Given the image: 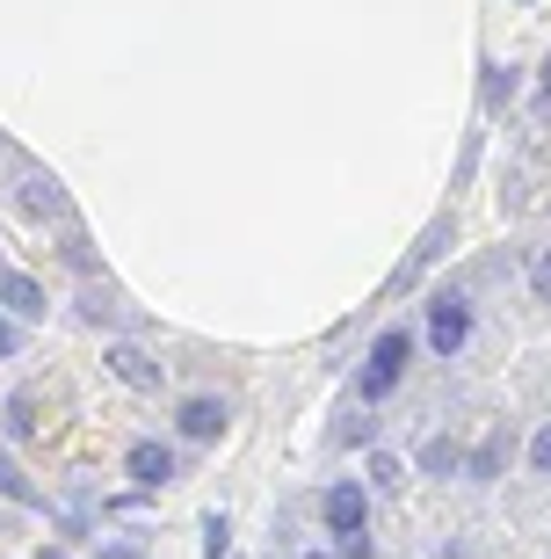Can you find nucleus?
Wrapping results in <instances>:
<instances>
[{
    "label": "nucleus",
    "mask_w": 551,
    "mask_h": 559,
    "mask_svg": "<svg viewBox=\"0 0 551 559\" xmlns=\"http://www.w3.org/2000/svg\"><path fill=\"white\" fill-rule=\"evenodd\" d=\"M109 371H117L131 393H153V385H160V364H153L145 349H131V342H117V349H109Z\"/></svg>",
    "instance_id": "39448f33"
},
{
    "label": "nucleus",
    "mask_w": 551,
    "mask_h": 559,
    "mask_svg": "<svg viewBox=\"0 0 551 559\" xmlns=\"http://www.w3.org/2000/svg\"><path fill=\"white\" fill-rule=\"evenodd\" d=\"M342 443H370V415H342Z\"/></svg>",
    "instance_id": "dca6fc26"
},
{
    "label": "nucleus",
    "mask_w": 551,
    "mask_h": 559,
    "mask_svg": "<svg viewBox=\"0 0 551 559\" xmlns=\"http://www.w3.org/2000/svg\"><path fill=\"white\" fill-rule=\"evenodd\" d=\"M421 465H429V473H457V443H450V436H435L429 451H421Z\"/></svg>",
    "instance_id": "ddd939ff"
},
{
    "label": "nucleus",
    "mask_w": 551,
    "mask_h": 559,
    "mask_svg": "<svg viewBox=\"0 0 551 559\" xmlns=\"http://www.w3.org/2000/svg\"><path fill=\"white\" fill-rule=\"evenodd\" d=\"M429 342H435L443 356H457V349L471 342V312H465V298H435V306H429Z\"/></svg>",
    "instance_id": "f03ea898"
},
{
    "label": "nucleus",
    "mask_w": 551,
    "mask_h": 559,
    "mask_svg": "<svg viewBox=\"0 0 551 559\" xmlns=\"http://www.w3.org/2000/svg\"><path fill=\"white\" fill-rule=\"evenodd\" d=\"M175 421H182L189 443H218L232 415H225V400H182V415H175Z\"/></svg>",
    "instance_id": "20e7f679"
},
{
    "label": "nucleus",
    "mask_w": 551,
    "mask_h": 559,
    "mask_svg": "<svg viewBox=\"0 0 551 559\" xmlns=\"http://www.w3.org/2000/svg\"><path fill=\"white\" fill-rule=\"evenodd\" d=\"M103 559H139V545H109V552Z\"/></svg>",
    "instance_id": "6ab92c4d"
},
{
    "label": "nucleus",
    "mask_w": 551,
    "mask_h": 559,
    "mask_svg": "<svg viewBox=\"0 0 551 559\" xmlns=\"http://www.w3.org/2000/svg\"><path fill=\"white\" fill-rule=\"evenodd\" d=\"M225 545H232V523L211 516V523H204V559H225Z\"/></svg>",
    "instance_id": "4468645a"
},
{
    "label": "nucleus",
    "mask_w": 551,
    "mask_h": 559,
    "mask_svg": "<svg viewBox=\"0 0 551 559\" xmlns=\"http://www.w3.org/2000/svg\"><path fill=\"white\" fill-rule=\"evenodd\" d=\"M435 248H443V226H435L429 240H421V248L407 254V262H399V276H392V290H414V276H421V270H429V262H435Z\"/></svg>",
    "instance_id": "1a4fd4ad"
},
{
    "label": "nucleus",
    "mask_w": 551,
    "mask_h": 559,
    "mask_svg": "<svg viewBox=\"0 0 551 559\" xmlns=\"http://www.w3.org/2000/svg\"><path fill=\"white\" fill-rule=\"evenodd\" d=\"M530 457H537V473H551V429H537V443H530Z\"/></svg>",
    "instance_id": "a211bd4d"
},
{
    "label": "nucleus",
    "mask_w": 551,
    "mask_h": 559,
    "mask_svg": "<svg viewBox=\"0 0 551 559\" xmlns=\"http://www.w3.org/2000/svg\"><path fill=\"white\" fill-rule=\"evenodd\" d=\"M37 429H44V421H37V400L15 393V400H8V436H37Z\"/></svg>",
    "instance_id": "f8f14e48"
},
{
    "label": "nucleus",
    "mask_w": 551,
    "mask_h": 559,
    "mask_svg": "<svg viewBox=\"0 0 551 559\" xmlns=\"http://www.w3.org/2000/svg\"><path fill=\"white\" fill-rule=\"evenodd\" d=\"M306 559H334V552H306Z\"/></svg>",
    "instance_id": "412c9836"
},
{
    "label": "nucleus",
    "mask_w": 551,
    "mask_h": 559,
    "mask_svg": "<svg viewBox=\"0 0 551 559\" xmlns=\"http://www.w3.org/2000/svg\"><path fill=\"white\" fill-rule=\"evenodd\" d=\"M544 95H551V59H544Z\"/></svg>",
    "instance_id": "aec40b11"
},
{
    "label": "nucleus",
    "mask_w": 551,
    "mask_h": 559,
    "mask_svg": "<svg viewBox=\"0 0 551 559\" xmlns=\"http://www.w3.org/2000/svg\"><path fill=\"white\" fill-rule=\"evenodd\" d=\"M370 479L392 495V487H399V457H370Z\"/></svg>",
    "instance_id": "2eb2a0df"
},
{
    "label": "nucleus",
    "mask_w": 551,
    "mask_h": 559,
    "mask_svg": "<svg viewBox=\"0 0 551 559\" xmlns=\"http://www.w3.org/2000/svg\"><path fill=\"white\" fill-rule=\"evenodd\" d=\"M15 349H22V328L8 320V312H0V356H15Z\"/></svg>",
    "instance_id": "f3484780"
},
{
    "label": "nucleus",
    "mask_w": 551,
    "mask_h": 559,
    "mask_svg": "<svg viewBox=\"0 0 551 559\" xmlns=\"http://www.w3.org/2000/svg\"><path fill=\"white\" fill-rule=\"evenodd\" d=\"M22 211H29V218H59L65 211L59 182H51V175H29V182H22Z\"/></svg>",
    "instance_id": "6e6552de"
},
{
    "label": "nucleus",
    "mask_w": 551,
    "mask_h": 559,
    "mask_svg": "<svg viewBox=\"0 0 551 559\" xmlns=\"http://www.w3.org/2000/svg\"><path fill=\"white\" fill-rule=\"evenodd\" d=\"M44 559H65V552H44Z\"/></svg>",
    "instance_id": "4be33fe9"
},
{
    "label": "nucleus",
    "mask_w": 551,
    "mask_h": 559,
    "mask_svg": "<svg viewBox=\"0 0 551 559\" xmlns=\"http://www.w3.org/2000/svg\"><path fill=\"white\" fill-rule=\"evenodd\" d=\"M123 465H131V479H139V487H167V479H175V451H167V443H131V457H123Z\"/></svg>",
    "instance_id": "0eeeda50"
},
{
    "label": "nucleus",
    "mask_w": 551,
    "mask_h": 559,
    "mask_svg": "<svg viewBox=\"0 0 551 559\" xmlns=\"http://www.w3.org/2000/svg\"><path fill=\"white\" fill-rule=\"evenodd\" d=\"M0 312L8 320H44V284L22 270H0Z\"/></svg>",
    "instance_id": "7ed1b4c3"
},
{
    "label": "nucleus",
    "mask_w": 551,
    "mask_h": 559,
    "mask_svg": "<svg viewBox=\"0 0 551 559\" xmlns=\"http://www.w3.org/2000/svg\"><path fill=\"white\" fill-rule=\"evenodd\" d=\"M327 523L342 531V538L363 531V487H356V479H334V487H327Z\"/></svg>",
    "instance_id": "423d86ee"
},
{
    "label": "nucleus",
    "mask_w": 551,
    "mask_h": 559,
    "mask_svg": "<svg viewBox=\"0 0 551 559\" xmlns=\"http://www.w3.org/2000/svg\"><path fill=\"white\" fill-rule=\"evenodd\" d=\"M0 495H8V501H22V509L37 501V487L22 479V465H15V457H8V451H0Z\"/></svg>",
    "instance_id": "9b49d317"
},
{
    "label": "nucleus",
    "mask_w": 551,
    "mask_h": 559,
    "mask_svg": "<svg viewBox=\"0 0 551 559\" xmlns=\"http://www.w3.org/2000/svg\"><path fill=\"white\" fill-rule=\"evenodd\" d=\"M501 465H508V436L493 429L487 443H479V451H471V479H493V473H501Z\"/></svg>",
    "instance_id": "9d476101"
},
{
    "label": "nucleus",
    "mask_w": 551,
    "mask_h": 559,
    "mask_svg": "<svg viewBox=\"0 0 551 559\" xmlns=\"http://www.w3.org/2000/svg\"><path fill=\"white\" fill-rule=\"evenodd\" d=\"M407 349H414L407 334H399V328H385L378 342H370L363 371H356V393H363V400H385L392 385H399V371H407Z\"/></svg>",
    "instance_id": "f257e3e1"
}]
</instances>
